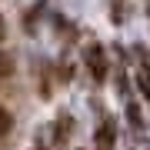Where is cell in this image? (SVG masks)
I'll return each instance as SVG.
<instances>
[{
	"instance_id": "obj_1",
	"label": "cell",
	"mask_w": 150,
	"mask_h": 150,
	"mask_svg": "<svg viewBox=\"0 0 150 150\" xmlns=\"http://www.w3.org/2000/svg\"><path fill=\"white\" fill-rule=\"evenodd\" d=\"M87 67H90V74H93V80H97V83L107 80V54H103L100 43H93V47L87 50Z\"/></svg>"
},
{
	"instance_id": "obj_2",
	"label": "cell",
	"mask_w": 150,
	"mask_h": 150,
	"mask_svg": "<svg viewBox=\"0 0 150 150\" xmlns=\"http://www.w3.org/2000/svg\"><path fill=\"white\" fill-rule=\"evenodd\" d=\"M93 144H97V150H113V144H117V127H113V120H103L100 127H97Z\"/></svg>"
},
{
	"instance_id": "obj_3",
	"label": "cell",
	"mask_w": 150,
	"mask_h": 150,
	"mask_svg": "<svg viewBox=\"0 0 150 150\" xmlns=\"http://www.w3.org/2000/svg\"><path fill=\"white\" fill-rule=\"evenodd\" d=\"M70 127H74V120H70L67 113H64V117H60V123L54 127V144H57V147H60V144H67V137H70Z\"/></svg>"
},
{
	"instance_id": "obj_4",
	"label": "cell",
	"mask_w": 150,
	"mask_h": 150,
	"mask_svg": "<svg viewBox=\"0 0 150 150\" xmlns=\"http://www.w3.org/2000/svg\"><path fill=\"white\" fill-rule=\"evenodd\" d=\"M13 74V60L7 57V54H0V80H4V77H10Z\"/></svg>"
},
{
	"instance_id": "obj_5",
	"label": "cell",
	"mask_w": 150,
	"mask_h": 150,
	"mask_svg": "<svg viewBox=\"0 0 150 150\" xmlns=\"http://www.w3.org/2000/svg\"><path fill=\"white\" fill-rule=\"evenodd\" d=\"M10 127H13V117H10V113H7L4 107H0V137H4V134H7Z\"/></svg>"
},
{
	"instance_id": "obj_6",
	"label": "cell",
	"mask_w": 150,
	"mask_h": 150,
	"mask_svg": "<svg viewBox=\"0 0 150 150\" xmlns=\"http://www.w3.org/2000/svg\"><path fill=\"white\" fill-rule=\"evenodd\" d=\"M137 87H140V93H144V97H147V103H150V77H147V74H140V77H137Z\"/></svg>"
},
{
	"instance_id": "obj_7",
	"label": "cell",
	"mask_w": 150,
	"mask_h": 150,
	"mask_svg": "<svg viewBox=\"0 0 150 150\" xmlns=\"http://www.w3.org/2000/svg\"><path fill=\"white\" fill-rule=\"evenodd\" d=\"M127 117H130L134 127H140V110H137V103H130V107H127Z\"/></svg>"
},
{
	"instance_id": "obj_8",
	"label": "cell",
	"mask_w": 150,
	"mask_h": 150,
	"mask_svg": "<svg viewBox=\"0 0 150 150\" xmlns=\"http://www.w3.org/2000/svg\"><path fill=\"white\" fill-rule=\"evenodd\" d=\"M137 54H140V60H144V74H150V50H144V47H140Z\"/></svg>"
},
{
	"instance_id": "obj_9",
	"label": "cell",
	"mask_w": 150,
	"mask_h": 150,
	"mask_svg": "<svg viewBox=\"0 0 150 150\" xmlns=\"http://www.w3.org/2000/svg\"><path fill=\"white\" fill-rule=\"evenodd\" d=\"M4 33H7V23H4V17H0V40H4Z\"/></svg>"
},
{
	"instance_id": "obj_10",
	"label": "cell",
	"mask_w": 150,
	"mask_h": 150,
	"mask_svg": "<svg viewBox=\"0 0 150 150\" xmlns=\"http://www.w3.org/2000/svg\"><path fill=\"white\" fill-rule=\"evenodd\" d=\"M147 17H150V10H147Z\"/></svg>"
}]
</instances>
